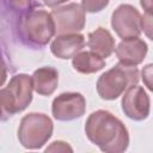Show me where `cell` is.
I'll use <instances>...</instances> for the list:
<instances>
[{
  "label": "cell",
  "mask_w": 153,
  "mask_h": 153,
  "mask_svg": "<svg viewBox=\"0 0 153 153\" xmlns=\"http://www.w3.org/2000/svg\"><path fill=\"white\" fill-rule=\"evenodd\" d=\"M85 133L88 140L103 152L120 153L126 151L129 143V135L124 124L105 110H98L88 116Z\"/></svg>",
  "instance_id": "cell-1"
},
{
  "label": "cell",
  "mask_w": 153,
  "mask_h": 153,
  "mask_svg": "<svg viewBox=\"0 0 153 153\" xmlns=\"http://www.w3.org/2000/svg\"><path fill=\"white\" fill-rule=\"evenodd\" d=\"M139 81V71L135 66L118 63L105 72L97 81V91L100 98L106 100L116 99L124 90L136 85Z\"/></svg>",
  "instance_id": "cell-2"
},
{
  "label": "cell",
  "mask_w": 153,
  "mask_h": 153,
  "mask_svg": "<svg viewBox=\"0 0 153 153\" xmlns=\"http://www.w3.org/2000/svg\"><path fill=\"white\" fill-rule=\"evenodd\" d=\"M33 82L26 74H18L0 91V105L4 118L23 111L32 99Z\"/></svg>",
  "instance_id": "cell-3"
},
{
  "label": "cell",
  "mask_w": 153,
  "mask_h": 153,
  "mask_svg": "<svg viewBox=\"0 0 153 153\" xmlns=\"http://www.w3.org/2000/svg\"><path fill=\"white\" fill-rule=\"evenodd\" d=\"M53 122L44 114H29L23 117L19 129L18 139L25 148H39L51 136Z\"/></svg>",
  "instance_id": "cell-4"
},
{
  "label": "cell",
  "mask_w": 153,
  "mask_h": 153,
  "mask_svg": "<svg viewBox=\"0 0 153 153\" xmlns=\"http://www.w3.org/2000/svg\"><path fill=\"white\" fill-rule=\"evenodd\" d=\"M23 36L35 45H45L54 33L56 25L51 13L44 10H33L22 20Z\"/></svg>",
  "instance_id": "cell-5"
},
{
  "label": "cell",
  "mask_w": 153,
  "mask_h": 153,
  "mask_svg": "<svg viewBox=\"0 0 153 153\" xmlns=\"http://www.w3.org/2000/svg\"><path fill=\"white\" fill-rule=\"evenodd\" d=\"M141 20L142 17L135 7L131 5H121L112 13L111 25L121 38L128 39L140 35Z\"/></svg>",
  "instance_id": "cell-6"
},
{
  "label": "cell",
  "mask_w": 153,
  "mask_h": 153,
  "mask_svg": "<svg viewBox=\"0 0 153 153\" xmlns=\"http://www.w3.org/2000/svg\"><path fill=\"white\" fill-rule=\"evenodd\" d=\"M60 35L76 33L85 26V10L78 4H68L51 12Z\"/></svg>",
  "instance_id": "cell-7"
},
{
  "label": "cell",
  "mask_w": 153,
  "mask_h": 153,
  "mask_svg": "<svg viewBox=\"0 0 153 153\" xmlns=\"http://www.w3.org/2000/svg\"><path fill=\"white\" fill-rule=\"evenodd\" d=\"M85 98L80 93L67 92L57 96L53 102V115L59 121H72L84 115Z\"/></svg>",
  "instance_id": "cell-8"
},
{
  "label": "cell",
  "mask_w": 153,
  "mask_h": 153,
  "mask_svg": "<svg viewBox=\"0 0 153 153\" xmlns=\"http://www.w3.org/2000/svg\"><path fill=\"white\" fill-rule=\"evenodd\" d=\"M122 110L131 120L142 121L149 114V98L141 86H131L122 98Z\"/></svg>",
  "instance_id": "cell-9"
},
{
  "label": "cell",
  "mask_w": 153,
  "mask_h": 153,
  "mask_svg": "<svg viewBox=\"0 0 153 153\" xmlns=\"http://www.w3.org/2000/svg\"><path fill=\"white\" fill-rule=\"evenodd\" d=\"M147 54V44L137 37L123 39L116 48V55L120 62L136 66L141 63Z\"/></svg>",
  "instance_id": "cell-10"
},
{
  "label": "cell",
  "mask_w": 153,
  "mask_h": 153,
  "mask_svg": "<svg viewBox=\"0 0 153 153\" xmlns=\"http://www.w3.org/2000/svg\"><path fill=\"white\" fill-rule=\"evenodd\" d=\"M85 45V38L79 33H66L57 36L51 43V53L59 59L74 57Z\"/></svg>",
  "instance_id": "cell-11"
},
{
  "label": "cell",
  "mask_w": 153,
  "mask_h": 153,
  "mask_svg": "<svg viewBox=\"0 0 153 153\" xmlns=\"http://www.w3.org/2000/svg\"><path fill=\"white\" fill-rule=\"evenodd\" d=\"M33 90L42 96L51 94L59 82V73L53 67H42L32 75Z\"/></svg>",
  "instance_id": "cell-12"
},
{
  "label": "cell",
  "mask_w": 153,
  "mask_h": 153,
  "mask_svg": "<svg viewBox=\"0 0 153 153\" xmlns=\"http://www.w3.org/2000/svg\"><path fill=\"white\" fill-rule=\"evenodd\" d=\"M87 45L91 51L96 53L100 57H108L112 54L115 49V42L110 32L103 27H99L88 33Z\"/></svg>",
  "instance_id": "cell-13"
},
{
  "label": "cell",
  "mask_w": 153,
  "mask_h": 153,
  "mask_svg": "<svg viewBox=\"0 0 153 153\" xmlns=\"http://www.w3.org/2000/svg\"><path fill=\"white\" fill-rule=\"evenodd\" d=\"M104 66H105L104 59L93 51L78 53L73 57V67L75 71L80 73H85V74L94 73L100 71Z\"/></svg>",
  "instance_id": "cell-14"
},
{
  "label": "cell",
  "mask_w": 153,
  "mask_h": 153,
  "mask_svg": "<svg viewBox=\"0 0 153 153\" xmlns=\"http://www.w3.org/2000/svg\"><path fill=\"white\" fill-rule=\"evenodd\" d=\"M81 4L85 11L94 13L102 11L109 4V0H81Z\"/></svg>",
  "instance_id": "cell-15"
},
{
  "label": "cell",
  "mask_w": 153,
  "mask_h": 153,
  "mask_svg": "<svg viewBox=\"0 0 153 153\" xmlns=\"http://www.w3.org/2000/svg\"><path fill=\"white\" fill-rule=\"evenodd\" d=\"M141 29L146 33V36L153 41V14L145 13L141 20Z\"/></svg>",
  "instance_id": "cell-16"
},
{
  "label": "cell",
  "mask_w": 153,
  "mask_h": 153,
  "mask_svg": "<svg viewBox=\"0 0 153 153\" xmlns=\"http://www.w3.org/2000/svg\"><path fill=\"white\" fill-rule=\"evenodd\" d=\"M141 76H142V80H143L145 85L147 86V88L153 92V63L147 65L142 68Z\"/></svg>",
  "instance_id": "cell-17"
},
{
  "label": "cell",
  "mask_w": 153,
  "mask_h": 153,
  "mask_svg": "<svg viewBox=\"0 0 153 153\" xmlns=\"http://www.w3.org/2000/svg\"><path fill=\"white\" fill-rule=\"evenodd\" d=\"M47 152H72V148L66 143V142H62V141H55L51 143L50 147H48L45 149Z\"/></svg>",
  "instance_id": "cell-18"
},
{
  "label": "cell",
  "mask_w": 153,
  "mask_h": 153,
  "mask_svg": "<svg viewBox=\"0 0 153 153\" xmlns=\"http://www.w3.org/2000/svg\"><path fill=\"white\" fill-rule=\"evenodd\" d=\"M32 0H10V4L13 8L16 10H20V11H24V10H27L31 5Z\"/></svg>",
  "instance_id": "cell-19"
},
{
  "label": "cell",
  "mask_w": 153,
  "mask_h": 153,
  "mask_svg": "<svg viewBox=\"0 0 153 153\" xmlns=\"http://www.w3.org/2000/svg\"><path fill=\"white\" fill-rule=\"evenodd\" d=\"M140 4L146 13L153 14V0H140Z\"/></svg>",
  "instance_id": "cell-20"
},
{
  "label": "cell",
  "mask_w": 153,
  "mask_h": 153,
  "mask_svg": "<svg viewBox=\"0 0 153 153\" xmlns=\"http://www.w3.org/2000/svg\"><path fill=\"white\" fill-rule=\"evenodd\" d=\"M43 4H45L47 6H50V7H54V6H57L60 4H63L65 1L67 0H42Z\"/></svg>",
  "instance_id": "cell-21"
}]
</instances>
